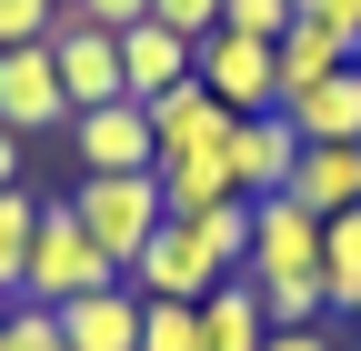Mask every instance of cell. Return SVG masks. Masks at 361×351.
<instances>
[{
  "instance_id": "30bf717a",
  "label": "cell",
  "mask_w": 361,
  "mask_h": 351,
  "mask_svg": "<svg viewBox=\"0 0 361 351\" xmlns=\"http://www.w3.org/2000/svg\"><path fill=\"white\" fill-rule=\"evenodd\" d=\"M71 161L80 171H151V111L141 101H101L71 121Z\"/></svg>"
},
{
  "instance_id": "ffe728a7",
  "label": "cell",
  "mask_w": 361,
  "mask_h": 351,
  "mask_svg": "<svg viewBox=\"0 0 361 351\" xmlns=\"http://www.w3.org/2000/svg\"><path fill=\"white\" fill-rule=\"evenodd\" d=\"M261 291V321L271 331H311V321H331V291L322 281H251Z\"/></svg>"
},
{
  "instance_id": "1f68e13d",
  "label": "cell",
  "mask_w": 361,
  "mask_h": 351,
  "mask_svg": "<svg viewBox=\"0 0 361 351\" xmlns=\"http://www.w3.org/2000/svg\"><path fill=\"white\" fill-rule=\"evenodd\" d=\"M51 11H80V0H51Z\"/></svg>"
},
{
  "instance_id": "d4e9b609",
  "label": "cell",
  "mask_w": 361,
  "mask_h": 351,
  "mask_svg": "<svg viewBox=\"0 0 361 351\" xmlns=\"http://www.w3.org/2000/svg\"><path fill=\"white\" fill-rule=\"evenodd\" d=\"M0 351H61V321H51V312H30V301H20V312L0 321Z\"/></svg>"
},
{
  "instance_id": "2e32d148",
  "label": "cell",
  "mask_w": 361,
  "mask_h": 351,
  "mask_svg": "<svg viewBox=\"0 0 361 351\" xmlns=\"http://www.w3.org/2000/svg\"><path fill=\"white\" fill-rule=\"evenodd\" d=\"M261 341H271L261 291H251V281H221V291L201 301V351H261Z\"/></svg>"
},
{
  "instance_id": "8992f818",
  "label": "cell",
  "mask_w": 361,
  "mask_h": 351,
  "mask_svg": "<svg viewBox=\"0 0 361 351\" xmlns=\"http://www.w3.org/2000/svg\"><path fill=\"white\" fill-rule=\"evenodd\" d=\"M291 161H301V130L281 111H251V121H231V141H221V171H231L241 201H281L291 191Z\"/></svg>"
},
{
  "instance_id": "4316f807",
  "label": "cell",
  "mask_w": 361,
  "mask_h": 351,
  "mask_svg": "<svg viewBox=\"0 0 361 351\" xmlns=\"http://www.w3.org/2000/svg\"><path fill=\"white\" fill-rule=\"evenodd\" d=\"M71 20H90V30H130V20H151V0H80Z\"/></svg>"
},
{
  "instance_id": "277c9868",
  "label": "cell",
  "mask_w": 361,
  "mask_h": 351,
  "mask_svg": "<svg viewBox=\"0 0 361 351\" xmlns=\"http://www.w3.org/2000/svg\"><path fill=\"white\" fill-rule=\"evenodd\" d=\"M191 80L231 111V121H251V111H281V61H271V40H241V30H211L201 51H191Z\"/></svg>"
},
{
  "instance_id": "f546056e",
  "label": "cell",
  "mask_w": 361,
  "mask_h": 351,
  "mask_svg": "<svg viewBox=\"0 0 361 351\" xmlns=\"http://www.w3.org/2000/svg\"><path fill=\"white\" fill-rule=\"evenodd\" d=\"M11 312H20V301H11V291H0V321H11Z\"/></svg>"
},
{
  "instance_id": "484cf974",
  "label": "cell",
  "mask_w": 361,
  "mask_h": 351,
  "mask_svg": "<svg viewBox=\"0 0 361 351\" xmlns=\"http://www.w3.org/2000/svg\"><path fill=\"white\" fill-rule=\"evenodd\" d=\"M301 20H311V30H331V40H351V51H361V0H301Z\"/></svg>"
},
{
  "instance_id": "6da1fadb",
  "label": "cell",
  "mask_w": 361,
  "mask_h": 351,
  "mask_svg": "<svg viewBox=\"0 0 361 351\" xmlns=\"http://www.w3.org/2000/svg\"><path fill=\"white\" fill-rule=\"evenodd\" d=\"M71 221L90 231V251H101L111 271H130V261L151 251V231L171 221V211H161V181H151V171H80Z\"/></svg>"
},
{
  "instance_id": "d6986e66",
  "label": "cell",
  "mask_w": 361,
  "mask_h": 351,
  "mask_svg": "<svg viewBox=\"0 0 361 351\" xmlns=\"http://www.w3.org/2000/svg\"><path fill=\"white\" fill-rule=\"evenodd\" d=\"M30 231H40V201L30 191H0V291L20 301V271H30Z\"/></svg>"
},
{
  "instance_id": "7c38bea8",
  "label": "cell",
  "mask_w": 361,
  "mask_h": 351,
  "mask_svg": "<svg viewBox=\"0 0 361 351\" xmlns=\"http://www.w3.org/2000/svg\"><path fill=\"white\" fill-rule=\"evenodd\" d=\"M291 201L311 211V221L361 211V141H301V161H291Z\"/></svg>"
},
{
  "instance_id": "e0dca14e",
  "label": "cell",
  "mask_w": 361,
  "mask_h": 351,
  "mask_svg": "<svg viewBox=\"0 0 361 351\" xmlns=\"http://www.w3.org/2000/svg\"><path fill=\"white\" fill-rule=\"evenodd\" d=\"M322 291H331V321L351 331V312H361V211L322 221Z\"/></svg>"
},
{
  "instance_id": "9c48e42d",
  "label": "cell",
  "mask_w": 361,
  "mask_h": 351,
  "mask_svg": "<svg viewBox=\"0 0 361 351\" xmlns=\"http://www.w3.org/2000/svg\"><path fill=\"white\" fill-rule=\"evenodd\" d=\"M51 61H61L71 121H80V111H101V101H130V91H121V30H90V20H71V11H61V30H51Z\"/></svg>"
},
{
  "instance_id": "7a4b0ae2",
  "label": "cell",
  "mask_w": 361,
  "mask_h": 351,
  "mask_svg": "<svg viewBox=\"0 0 361 351\" xmlns=\"http://www.w3.org/2000/svg\"><path fill=\"white\" fill-rule=\"evenodd\" d=\"M121 281L101 251H90V231L71 221V201H40V231H30V271H20V301L30 312H71L80 291Z\"/></svg>"
},
{
  "instance_id": "d6a6232c",
  "label": "cell",
  "mask_w": 361,
  "mask_h": 351,
  "mask_svg": "<svg viewBox=\"0 0 361 351\" xmlns=\"http://www.w3.org/2000/svg\"><path fill=\"white\" fill-rule=\"evenodd\" d=\"M351 331H361V312H351Z\"/></svg>"
},
{
  "instance_id": "603a6c76",
  "label": "cell",
  "mask_w": 361,
  "mask_h": 351,
  "mask_svg": "<svg viewBox=\"0 0 361 351\" xmlns=\"http://www.w3.org/2000/svg\"><path fill=\"white\" fill-rule=\"evenodd\" d=\"M51 30H61L51 0H0V51H40Z\"/></svg>"
},
{
  "instance_id": "5bb4252c",
  "label": "cell",
  "mask_w": 361,
  "mask_h": 351,
  "mask_svg": "<svg viewBox=\"0 0 361 351\" xmlns=\"http://www.w3.org/2000/svg\"><path fill=\"white\" fill-rule=\"evenodd\" d=\"M281 121L301 130V141H361V61H351V70H331L322 91L281 101Z\"/></svg>"
},
{
  "instance_id": "44dd1931",
  "label": "cell",
  "mask_w": 361,
  "mask_h": 351,
  "mask_svg": "<svg viewBox=\"0 0 361 351\" xmlns=\"http://www.w3.org/2000/svg\"><path fill=\"white\" fill-rule=\"evenodd\" d=\"M141 351H201V301H141Z\"/></svg>"
},
{
  "instance_id": "83f0119b",
  "label": "cell",
  "mask_w": 361,
  "mask_h": 351,
  "mask_svg": "<svg viewBox=\"0 0 361 351\" xmlns=\"http://www.w3.org/2000/svg\"><path fill=\"white\" fill-rule=\"evenodd\" d=\"M261 351H341V321H311V331H271Z\"/></svg>"
},
{
  "instance_id": "4dcf8cb0",
  "label": "cell",
  "mask_w": 361,
  "mask_h": 351,
  "mask_svg": "<svg viewBox=\"0 0 361 351\" xmlns=\"http://www.w3.org/2000/svg\"><path fill=\"white\" fill-rule=\"evenodd\" d=\"M341 351H361V331H341Z\"/></svg>"
},
{
  "instance_id": "ac0fdd59",
  "label": "cell",
  "mask_w": 361,
  "mask_h": 351,
  "mask_svg": "<svg viewBox=\"0 0 361 351\" xmlns=\"http://www.w3.org/2000/svg\"><path fill=\"white\" fill-rule=\"evenodd\" d=\"M151 181H161V211H171V221H201V211L241 201V191H231V171H221V161H161Z\"/></svg>"
},
{
  "instance_id": "ba28073f",
  "label": "cell",
  "mask_w": 361,
  "mask_h": 351,
  "mask_svg": "<svg viewBox=\"0 0 361 351\" xmlns=\"http://www.w3.org/2000/svg\"><path fill=\"white\" fill-rule=\"evenodd\" d=\"M0 130H71V91H61V61L51 40L40 51H0Z\"/></svg>"
},
{
  "instance_id": "52a82bcc",
  "label": "cell",
  "mask_w": 361,
  "mask_h": 351,
  "mask_svg": "<svg viewBox=\"0 0 361 351\" xmlns=\"http://www.w3.org/2000/svg\"><path fill=\"white\" fill-rule=\"evenodd\" d=\"M141 111H151V171L161 161H221V141H231V111H221L201 80H180V91H161Z\"/></svg>"
},
{
  "instance_id": "f1b7e54d",
  "label": "cell",
  "mask_w": 361,
  "mask_h": 351,
  "mask_svg": "<svg viewBox=\"0 0 361 351\" xmlns=\"http://www.w3.org/2000/svg\"><path fill=\"white\" fill-rule=\"evenodd\" d=\"M20 161H30V141H20V130H0V191H20Z\"/></svg>"
},
{
  "instance_id": "9a60e30c",
  "label": "cell",
  "mask_w": 361,
  "mask_h": 351,
  "mask_svg": "<svg viewBox=\"0 0 361 351\" xmlns=\"http://www.w3.org/2000/svg\"><path fill=\"white\" fill-rule=\"evenodd\" d=\"M271 61H281V101H301V91H322L331 70H351L361 51H351V40H331V30H311V20H291L281 40H271Z\"/></svg>"
},
{
  "instance_id": "8fae6325",
  "label": "cell",
  "mask_w": 361,
  "mask_h": 351,
  "mask_svg": "<svg viewBox=\"0 0 361 351\" xmlns=\"http://www.w3.org/2000/svg\"><path fill=\"white\" fill-rule=\"evenodd\" d=\"M61 321V351H141V291L130 281H101V291H80Z\"/></svg>"
},
{
  "instance_id": "7402d4cb",
  "label": "cell",
  "mask_w": 361,
  "mask_h": 351,
  "mask_svg": "<svg viewBox=\"0 0 361 351\" xmlns=\"http://www.w3.org/2000/svg\"><path fill=\"white\" fill-rule=\"evenodd\" d=\"M301 20V0H221V30H241V40H281Z\"/></svg>"
},
{
  "instance_id": "5b68a950",
  "label": "cell",
  "mask_w": 361,
  "mask_h": 351,
  "mask_svg": "<svg viewBox=\"0 0 361 351\" xmlns=\"http://www.w3.org/2000/svg\"><path fill=\"white\" fill-rule=\"evenodd\" d=\"M241 281H322V221L281 191V201H251V271Z\"/></svg>"
},
{
  "instance_id": "4fadbf2b",
  "label": "cell",
  "mask_w": 361,
  "mask_h": 351,
  "mask_svg": "<svg viewBox=\"0 0 361 351\" xmlns=\"http://www.w3.org/2000/svg\"><path fill=\"white\" fill-rule=\"evenodd\" d=\"M191 51H201V40H180V30H161V20H130V30H121V91H130V101L180 91V80H191Z\"/></svg>"
},
{
  "instance_id": "3957f363",
  "label": "cell",
  "mask_w": 361,
  "mask_h": 351,
  "mask_svg": "<svg viewBox=\"0 0 361 351\" xmlns=\"http://www.w3.org/2000/svg\"><path fill=\"white\" fill-rule=\"evenodd\" d=\"M121 281L141 291V301H211L221 281H241V271L221 261V241H211L201 221H161V231H151V251L130 261Z\"/></svg>"
},
{
  "instance_id": "cb8c5ba5",
  "label": "cell",
  "mask_w": 361,
  "mask_h": 351,
  "mask_svg": "<svg viewBox=\"0 0 361 351\" xmlns=\"http://www.w3.org/2000/svg\"><path fill=\"white\" fill-rule=\"evenodd\" d=\"M151 20L180 30V40H211V30H221V0H151Z\"/></svg>"
}]
</instances>
